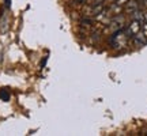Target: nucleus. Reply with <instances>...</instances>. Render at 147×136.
Segmentation results:
<instances>
[{
  "label": "nucleus",
  "mask_w": 147,
  "mask_h": 136,
  "mask_svg": "<svg viewBox=\"0 0 147 136\" xmlns=\"http://www.w3.org/2000/svg\"><path fill=\"white\" fill-rule=\"evenodd\" d=\"M4 4H5V7L8 8V7L11 5V0H4Z\"/></svg>",
  "instance_id": "8"
},
{
  "label": "nucleus",
  "mask_w": 147,
  "mask_h": 136,
  "mask_svg": "<svg viewBox=\"0 0 147 136\" xmlns=\"http://www.w3.org/2000/svg\"><path fill=\"white\" fill-rule=\"evenodd\" d=\"M47 60H48V57H44V59H42V61H41V67H44V65H45V63H47Z\"/></svg>",
  "instance_id": "9"
},
{
  "label": "nucleus",
  "mask_w": 147,
  "mask_h": 136,
  "mask_svg": "<svg viewBox=\"0 0 147 136\" xmlns=\"http://www.w3.org/2000/svg\"><path fill=\"white\" fill-rule=\"evenodd\" d=\"M128 34H127L125 29L123 27L117 32H113V36L110 38V45L113 48H123L127 45V40H128Z\"/></svg>",
  "instance_id": "1"
},
{
  "label": "nucleus",
  "mask_w": 147,
  "mask_h": 136,
  "mask_svg": "<svg viewBox=\"0 0 147 136\" xmlns=\"http://www.w3.org/2000/svg\"><path fill=\"white\" fill-rule=\"evenodd\" d=\"M132 41H134V44H135L136 46H143V45L147 44V36L140 30V32L136 33L135 36H132Z\"/></svg>",
  "instance_id": "3"
},
{
  "label": "nucleus",
  "mask_w": 147,
  "mask_h": 136,
  "mask_svg": "<svg viewBox=\"0 0 147 136\" xmlns=\"http://www.w3.org/2000/svg\"><path fill=\"white\" fill-rule=\"evenodd\" d=\"M0 100L10 101V91H8V89H1L0 90Z\"/></svg>",
  "instance_id": "6"
},
{
  "label": "nucleus",
  "mask_w": 147,
  "mask_h": 136,
  "mask_svg": "<svg viewBox=\"0 0 147 136\" xmlns=\"http://www.w3.org/2000/svg\"><path fill=\"white\" fill-rule=\"evenodd\" d=\"M140 29H142V22L136 21V19H132V22L128 25V27L125 29V32H127V34H128L129 37H132V36H135L136 33L140 32Z\"/></svg>",
  "instance_id": "2"
},
{
  "label": "nucleus",
  "mask_w": 147,
  "mask_h": 136,
  "mask_svg": "<svg viewBox=\"0 0 147 136\" xmlns=\"http://www.w3.org/2000/svg\"><path fill=\"white\" fill-rule=\"evenodd\" d=\"M146 7H147V0H146Z\"/></svg>",
  "instance_id": "11"
},
{
  "label": "nucleus",
  "mask_w": 147,
  "mask_h": 136,
  "mask_svg": "<svg viewBox=\"0 0 147 136\" xmlns=\"http://www.w3.org/2000/svg\"><path fill=\"white\" fill-rule=\"evenodd\" d=\"M123 27H124V19H123L121 16H117L116 19L110 21V29H112L113 32H117V30H120Z\"/></svg>",
  "instance_id": "4"
},
{
  "label": "nucleus",
  "mask_w": 147,
  "mask_h": 136,
  "mask_svg": "<svg viewBox=\"0 0 147 136\" xmlns=\"http://www.w3.org/2000/svg\"><path fill=\"white\" fill-rule=\"evenodd\" d=\"M140 30H142V32L147 36V23H146V22H143V23H142V29H140Z\"/></svg>",
  "instance_id": "7"
},
{
  "label": "nucleus",
  "mask_w": 147,
  "mask_h": 136,
  "mask_svg": "<svg viewBox=\"0 0 147 136\" xmlns=\"http://www.w3.org/2000/svg\"><path fill=\"white\" fill-rule=\"evenodd\" d=\"M143 15H144V22H146V23H147V12H144Z\"/></svg>",
  "instance_id": "10"
},
{
  "label": "nucleus",
  "mask_w": 147,
  "mask_h": 136,
  "mask_svg": "<svg viewBox=\"0 0 147 136\" xmlns=\"http://www.w3.org/2000/svg\"><path fill=\"white\" fill-rule=\"evenodd\" d=\"M125 10L128 11V12H134V11L139 10V4H138V0H128L125 4Z\"/></svg>",
  "instance_id": "5"
}]
</instances>
